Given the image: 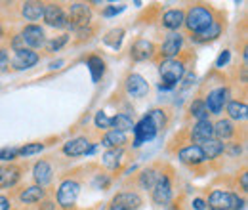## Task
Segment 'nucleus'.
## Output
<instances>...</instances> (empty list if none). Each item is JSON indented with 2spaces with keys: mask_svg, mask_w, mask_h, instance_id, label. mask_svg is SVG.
<instances>
[{
  "mask_svg": "<svg viewBox=\"0 0 248 210\" xmlns=\"http://www.w3.org/2000/svg\"><path fill=\"white\" fill-rule=\"evenodd\" d=\"M158 71H160L158 88H160V90H172V88H176V84L184 79V75H186V65L180 60H164L160 63Z\"/></svg>",
  "mask_w": 248,
  "mask_h": 210,
  "instance_id": "obj_1",
  "label": "nucleus"
},
{
  "mask_svg": "<svg viewBox=\"0 0 248 210\" xmlns=\"http://www.w3.org/2000/svg\"><path fill=\"white\" fill-rule=\"evenodd\" d=\"M214 21V14L208 6H202V4H197V6H191L189 12L186 14V21L184 25L187 27L189 32L197 34L201 31H204L210 23Z\"/></svg>",
  "mask_w": 248,
  "mask_h": 210,
  "instance_id": "obj_2",
  "label": "nucleus"
},
{
  "mask_svg": "<svg viewBox=\"0 0 248 210\" xmlns=\"http://www.w3.org/2000/svg\"><path fill=\"white\" fill-rule=\"evenodd\" d=\"M208 205L212 210H241L245 201L229 191H221V189H214L208 197Z\"/></svg>",
  "mask_w": 248,
  "mask_h": 210,
  "instance_id": "obj_3",
  "label": "nucleus"
},
{
  "mask_svg": "<svg viewBox=\"0 0 248 210\" xmlns=\"http://www.w3.org/2000/svg\"><path fill=\"white\" fill-rule=\"evenodd\" d=\"M90 19H92V12H90L88 4H84V2L71 4L69 14H67V27H71V29H82V27H88Z\"/></svg>",
  "mask_w": 248,
  "mask_h": 210,
  "instance_id": "obj_4",
  "label": "nucleus"
},
{
  "mask_svg": "<svg viewBox=\"0 0 248 210\" xmlns=\"http://www.w3.org/2000/svg\"><path fill=\"white\" fill-rule=\"evenodd\" d=\"M80 193V185L75 180H65L58 189V205H62L63 209H69L77 203Z\"/></svg>",
  "mask_w": 248,
  "mask_h": 210,
  "instance_id": "obj_5",
  "label": "nucleus"
},
{
  "mask_svg": "<svg viewBox=\"0 0 248 210\" xmlns=\"http://www.w3.org/2000/svg\"><path fill=\"white\" fill-rule=\"evenodd\" d=\"M156 130L155 124L151 122L149 117H143V119L140 120L138 124H134V145H141V144H145V142H151L153 138L156 136Z\"/></svg>",
  "mask_w": 248,
  "mask_h": 210,
  "instance_id": "obj_6",
  "label": "nucleus"
},
{
  "mask_svg": "<svg viewBox=\"0 0 248 210\" xmlns=\"http://www.w3.org/2000/svg\"><path fill=\"white\" fill-rule=\"evenodd\" d=\"M227 99H229V90L225 86H219V88H214L212 92H208V96L204 99V105H206L208 113L219 115L223 105H227Z\"/></svg>",
  "mask_w": 248,
  "mask_h": 210,
  "instance_id": "obj_7",
  "label": "nucleus"
},
{
  "mask_svg": "<svg viewBox=\"0 0 248 210\" xmlns=\"http://www.w3.org/2000/svg\"><path fill=\"white\" fill-rule=\"evenodd\" d=\"M44 21L50 27L62 29V27H67V14L63 12L60 4H44Z\"/></svg>",
  "mask_w": 248,
  "mask_h": 210,
  "instance_id": "obj_8",
  "label": "nucleus"
},
{
  "mask_svg": "<svg viewBox=\"0 0 248 210\" xmlns=\"http://www.w3.org/2000/svg\"><path fill=\"white\" fill-rule=\"evenodd\" d=\"M141 207V197L138 193H119L113 201H111V207L109 210H138Z\"/></svg>",
  "mask_w": 248,
  "mask_h": 210,
  "instance_id": "obj_9",
  "label": "nucleus"
},
{
  "mask_svg": "<svg viewBox=\"0 0 248 210\" xmlns=\"http://www.w3.org/2000/svg\"><path fill=\"white\" fill-rule=\"evenodd\" d=\"M124 86H126L128 96H132V97H143L149 92V82L141 75H138V73L128 75L126 81H124Z\"/></svg>",
  "mask_w": 248,
  "mask_h": 210,
  "instance_id": "obj_10",
  "label": "nucleus"
},
{
  "mask_svg": "<svg viewBox=\"0 0 248 210\" xmlns=\"http://www.w3.org/2000/svg\"><path fill=\"white\" fill-rule=\"evenodd\" d=\"M182 44H184V36L180 32H172L166 36V40L162 42L160 46V54L164 60H176V56L180 54L182 50Z\"/></svg>",
  "mask_w": 248,
  "mask_h": 210,
  "instance_id": "obj_11",
  "label": "nucleus"
},
{
  "mask_svg": "<svg viewBox=\"0 0 248 210\" xmlns=\"http://www.w3.org/2000/svg\"><path fill=\"white\" fill-rule=\"evenodd\" d=\"M153 191V201L156 205H166L172 197V183L168 176H158L155 187L151 189Z\"/></svg>",
  "mask_w": 248,
  "mask_h": 210,
  "instance_id": "obj_12",
  "label": "nucleus"
},
{
  "mask_svg": "<svg viewBox=\"0 0 248 210\" xmlns=\"http://www.w3.org/2000/svg\"><path fill=\"white\" fill-rule=\"evenodd\" d=\"M130 56L134 61H145L151 60L155 56V44L151 40H145V38H140L136 40V44L132 46L130 50Z\"/></svg>",
  "mask_w": 248,
  "mask_h": 210,
  "instance_id": "obj_13",
  "label": "nucleus"
},
{
  "mask_svg": "<svg viewBox=\"0 0 248 210\" xmlns=\"http://www.w3.org/2000/svg\"><path fill=\"white\" fill-rule=\"evenodd\" d=\"M92 151H93V145L86 138H75V140H69L63 145V153L67 157H80V155H88Z\"/></svg>",
  "mask_w": 248,
  "mask_h": 210,
  "instance_id": "obj_14",
  "label": "nucleus"
},
{
  "mask_svg": "<svg viewBox=\"0 0 248 210\" xmlns=\"http://www.w3.org/2000/svg\"><path fill=\"white\" fill-rule=\"evenodd\" d=\"M21 36H23V40H25V44H27L29 50L31 48H40L44 44V40H46L44 29L40 25H34V23L27 25L25 29L21 31Z\"/></svg>",
  "mask_w": 248,
  "mask_h": 210,
  "instance_id": "obj_15",
  "label": "nucleus"
},
{
  "mask_svg": "<svg viewBox=\"0 0 248 210\" xmlns=\"http://www.w3.org/2000/svg\"><path fill=\"white\" fill-rule=\"evenodd\" d=\"M21 178V168L16 164H4L0 166V189L16 185Z\"/></svg>",
  "mask_w": 248,
  "mask_h": 210,
  "instance_id": "obj_16",
  "label": "nucleus"
},
{
  "mask_svg": "<svg viewBox=\"0 0 248 210\" xmlns=\"http://www.w3.org/2000/svg\"><path fill=\"white\" fill-rule=\"evenodd\" d=\"M191 138L195 142H206V140H212L214 138V124L210 120H197V124L193 126L191 130Z\"/></svg>",
  "mask_w": 248,
  "mask_h": 210,
  "instance_id": "obj_17",
  "label": "nucleus"
},
{
  "mask_svg": "<svg viewBox=\"0 0 248 210\" xmlns=\"http://www.w3.org/2000/svg\"><path fill=\"white\" fill-rule=\"evenodd\" d=\"M38 61V54L32 52V50H21V52H16L14 60H12V67L17 69V71H23V69H29L32 65H36Z\"/></svg>",
  "mask_w": 248,
  "mask_h": 210,
  "instance_id": "obj_18",
  "label": "nucleus"
},
{
  "mask_svg": "<svg viewBox=\"0 0 248 210\" xmlns=\"http://www.w3.org/2000/svg\"><path fill=\"white\" fill-rule=\"evenodd\" d=\"M186 21V12L176 8V10H168L164 16H162V27L170 31H178Z\"/></svg>",
  "mask_w": 248,
  "mask_h": 210,
  "instance_id": "obj_19",
  "label": "nucleus"
},
{
  "mask_svg": "<svg viewBox=\"0 0 248 210\" xmlns=\"http://www.w3.org/2000/svg\"><path fill=\"white\" fill-rule=\"evenodd\" d=\"M52 166L46 162V161H40V162H36L34 164V168H32V176H34V181L38 183V187H44V185H48L50 181H52Z\"/></svg>",
  "mask_w": 248,
  "mask_h": 210,
  "instance_id": "obj_20",
  "label": "nucleus"
},
{
  "mask_svg": "<svg viewBox=\"0 0 248 210\" xmlns=\"http://www.w3.org/2000/svg\"><path fill=\"white\" fill-rule=\"evenodd\" d=\"M221 23L217 21V19H214L208 27L204 31H201V32H197V34H193V40L195 42H199V44H204V42H210V40H214V38H217L219 34H221Z\"/></svg>",
  "mask_w": 248,
  "mask_h": 210,
  "instance_id": "obj_21",
  "label": "nucleus"
},
{
  "mask_svg": "<svg viewBox=\"0 0 248 210\" xmlns=\"http://www.w3.org/2000/svg\"><path fill=\"white\" fill-rule=\"evenodd\" d=\"M178 157L186 164H201L204 161V155H202V151H201L199 145H187V147H184V149L180 151Z\"/></svg>",
  "mask_w": 248,
  "mask_h": 210,
  "instance_id": "obj_22",
  "label": "nucleus"
},
{
  "mask_svg": "<svg viewBox=\"0 0 248 210\" xmlns=\"http://www.w3.org/2000/svg\"><path fill=\"white\" fill-rule=\"evenodd\" d=\"M201 151H202V155H204V161L208 159V161H212V159H216V157H219L221 153H223V149H225V145L221 144V142H217V140H206V142H202L201 145Z\"/></svg>",
  "mask_w": 248,
  "mask_h": 210,
  "instance_id": "obj_23",
  "label": "nucleus"
},
{
  "mask_svg": "<svg viewBox=\"0 0 248 210\" xmlns=\"http://www.w3.org/2000/svg\"><path fill=\"white\" fill-rule=\"evenodd\" d=\"M21 14L27 21H38L44 17V4L42 2H25L21 8Z\"/></svg>",
  "mask_w": 248,
  "mask_h": 210,
  "instance_id": "obj_24",
  "label": "nucleus"
},
{
  "mask_svg": "<svg viewBox=\"0 0 248 210\" xmlns=\"http://www.w3.org/2000/svg\"><path fill=\"white\" fill-rule=\"evenodd\" d=\"M235 134V128H233V124H231V120L227 119H221L217 120L216 124H214V136H216L217 142H223V140H229L231 136Z\"/></svg>",
  "mask_w": 248,
  "mask_h": 210,
  "instance_id": "obj_25",
  "label": "nucleus"
},
{
  "mask_svg": "<svg viewBox=\"0 0 248 210\" xmlns=\"http://www.w3.org/2000/svg\"><path fill=\"white\" fill-rule=\"evenodd\" d=\"M44 195H46L44 187L32 185V187H27L25 191H21L19 201H21V203H25V205H32V203H38L40 199H44Z\"/></svg>",
  "mask_w": 248,
  "mask_h": 210,
  "instance_id": "obj_26",
  "label": "nucleus"
},
{
  "mask_svg": "<svg viewBox=\"0 0 248 210\" xmlns=\"http://www.w3.org/2000/svg\"><path fill=\"white\" fill-rule=\"evenodd\" d=\"M126 134L119 132V130H109L105 136H103V145L105 147H111V149H117V147H123L126 144Z\"/></svg>",
  "mask_w": 248,
  "mask_h": 210,
  "instance_id": "obj_27",
  "label": "nucleus"
},
{
  "mask_svg": "<svg viewBox=\"0 0 248 210\" xmlns=\"http://www.w3.org/2000/svg\"><path fill=\"white\" fill-rule=\"evenodd\" d=\"M111 126H113V130H119V132L126 134L128 130H134V120L126 113H119V115H115L111 119Z\"/></svg>",
  "mask_w": 248,
  "mask_h": 210,
  "instance_id": "obj_28",
  "label": "nucleus"
},
{
  "mask_svg": "<svg viewBox=\"0 0 248 210\" xmlns=\"http://www.w3.org/2000/svg\"><path fill=\"white\" fill-rule=\"evenodd\" d=\"M88 67H90L92 81L93 82H99L103 73H105V61L101 60L99 56H92V58H88Z\"/></svg>",
  "mask_w": 248,
  "mask_h": 210,
  "instance_id": "obj_29",
  "label": "nucleus"
},
{
  "mask_svg": "<svg viewBox=\"0 0 248 210\" xmlns=\"http://www.w3.org/2000/svg\"><path fill=\"white\" fill-rule=\"evenodd\" d=\"M227 113H229V117L233 120H245L248 113L247 103H243V101H229L227 103Z\"/></svg>",
  "mask_w": 248,
  "mask_h": 210,
  "instance_id": "obj_30",
  "label": "nucleus"
},
{
  "mask_svg": "<svg viewBox=\"0 0 248 210\" xmlns=\"http://www.w3.org/2000/svg\"><path fill=\"white\" fill-rule=\"evenodd\" d=\"M158 176H160V174H156L155 168H147V170H143V172L140 174V185H141L143 189H153L156 180H158Z\"/></svg>",
  "mask_w": 248,
  "mask_h": 210,
  "instance_id": "obj_31",
  "label": "nucleus"
},
{
  "mask_svg": "<svg viewBox=\"0 0 248 210\" xmlns=\"http://www.w3.org/2000/svg\"><path fill=\"white\" fill-rule=\"evenodd\" d=\"M189 111H191V115L197 120L208 119V109H206V105H204V99H195V101L191 103Z\"/></svg>",
  "mask_w": 248,
  "mask_h": 210,
  "instance_id": "obj_32",
  "label": "nucleus"
},
{
  "mask_svg": "<svg viewBox=\"0 0 248 210\" xmlns=\"http://www.w3.org/2000/svg\"><path fill=\"white\" fill-rule=\"evenodd\" d=\"M124 38V31L123 29H113L111 32H107V36L103 38V42L107 44V46H111V48H119L121 46V42H123Z\"/></svg>",
  "mask_w": 248,
  "mask_h": 210,
  "instance_id": "obj_33",
  "label": "nucleus"
},
{
  "mask_svg": "<svg viewBox=\"0 0 248 210\" xmlns=\"http://www.w3.org/2000/svg\"><path fill=\"white\" fill-rule=\"evenodd\" d=\"M103 162H105V166H109V168H117V166L121 164V151L109 149L103 155Z\"/></svg>",
  "mask_w": 248,
  "mask_h": 210,
  "instance_id": "obj_34",
  "label": "nucleus"
},
{
  "mask_svg": "<svg viewBox=\"0 0 248 210\" xmlns=\"http://www.w3.org/2000/svg\"><path fill=\"white\" fill-rule=\"evenodd\" d=\"M147 117H149L151 122L155 124L156 130H162V128L166 126V115H164V111H162V109H151Z\"/></svg>",
  "mask_w": 248,
  "mask_h": 210,
  "instance_id": "obj_35",
  "label": "nucleus"
},
{
  "mask_svg": "<svg viewBox=\"0 0 248 210\" xmlns=\"http://www.w3.org/2000/svg\"><path fill=\"white\" fill-rule=\"evenodd\" d=\"M42 149H44L42 144H27V145H23V147L19 149V155H21V157H31V155L40 153Z\"/></svg>",
  "mask_w": 248,
  "mask_h": 210,
  "instance_id": "obj_36",
  "label": "nucleus"
},
{
  "mask_svg": "<svg viewBox=\"0 0 248 210\" xmlns=\"http://www.w3.org/2000/svg\"><path fill=\"white\" fill-rule=\"evenodd\" d=\"M67 40H69V34H62V36L54 38L52 42H48V46H46V48H48V52H58L63 44H67Z\"/></svg>",
  "mask_w": 248,
  "mask_h": 210,
  "instance_id": "obj_37",
  "label": "nucleus"
},
{
  "mask_svg": "<svg viewBox=\"0 0 248 210\" xmlns=\"http://www.w3.org/2000/svg\"><path fill=\"white\" fill-rule=\"evenodd\" d=\"M19 155V149L17 147H4V149H0V161H14L16 157Z\"/></svg>",
  "mask_w": 248,
  "mask_h": 210,
  "instance_id": "obj_38",
  "label": "nucleus"
},
{
  "mask_svg": "<svg viewBox=\"0 0 248 210\" xmlns=\"http://www.w3.org/2000/svg\"><path fill=\"white\" fill-rule=\"evenodd\" d=\"M93 122H95V126L97 128H111V119L103 113V111H99V113H95V119H93Z\"/></svg>",
  "mask_w": 248,
  "mask_h": 210,
  "instance_id": "obj_39",
  "label": "nucleus"
},
{
  "mask_svg": "<svg viewBox=\"0 0 248 210\" xmlns=\"http://www.w3.org/2000/svg\"><path fill=\"white\" fill-rule=\"evenodd\" d=\"M12 50H14V52L29 50V48H27V44H25V40H23V36H21V32H19V34H16V36L12 38Z\"/></svg>",
  "mask_w": 248,
  "mask_h": 210,
  "instance_id": "obj_40",
  "label": "nucleus"
},
{
  "mask_svg": "<svg viewBox=\"0 0 248 210\" xmlns=\"http://www.w3.org/2000/svg\"><path fill=\"white\" fill-rule=\"evenodd\" d=\"M229 58H231L229 50H223V52L219 54V58L216 60V67H217V69H221L223 65H227V63H229Z\"/></svg>",
  "mask_w": 248,
  "mask_h": 210,
  "instance_id": "obj_41",
  "label": "nucleus"
},
{
  "mask_svg": "<svg viewBox=\"0 0 248 210\" xmlns=\"http://www.w3.org/2000/svg\"><path fill=\"white\" fill-rule=\"evenodd\" d=\"M8 63H10V56H8V52H6L4 48H0V73H2V71H6Z\"/></svg>",
  "mask_w": 248,
  "mask_h": 210,
  "instance_id": "obj_42",
  "label": "nucleus"
},
{
  "mask_svg": "<svg viewBox=\"0 0 248 210\" xmlns=\"http://www.w3.org/2000/svg\"><path fill=\"white\" fill-rule=\"evenodd\" d=\"M124 6H109V8H105L103 10V16L105 17H111V16H115V14H119V12H123Z\"/></svg>",
  "mask_w": 248,
  "mask_h": 210,
  "instance_id": "obj_43",
  "label": "nucleus"
},
{
  "mask_svg": "<svg viewBox=\"0 0 248 210\" xmlns=\"http://www.w3.org/2000/svg\"><path fill=\"white\" fill-rule=\"evenodd\" d=\"M206 207H208V205H206L204 199H195V201H193V209L195 210H204Z\"/></svg>",
  "mask_w": 248,
  "mask_h": 210,
  "instance_id": "obj_44",
  "label": "nucleus"
},
{
  "mask_svg": "<svg viewBox=\"0 0 248 210\" xmlns=\"http://www.w3.org/2000/svg\"><path fill=\"white\" fill-rule=\"evenodd\" d=\"M241 189H243V191H248V174L247 172L241 174Z\"/></svg>",
  "mask_w": 248,
  "mask_h": 210,
  "instance_id": "obj_45",
  "label": "nucleus"
},
{
  "mask_svg": "<svg viewBox=\"0 0 248 210\" xmlns=\"http://www.w3.org/2000/svg\"><path fill=\"white\" fill-rule=\"evenodd\" d=\"M0 210H10V201L4 195H0Z\"/></svg>",
  "mask_w": 248,
  "mask_h": 210,
  "instance_id": "obj_46",
  "label": "nucleus"
},
{
  "mask_svg": "<svg viewBox=\"0 0 248 210\" xmlns=\"http://www.w3.org/2000/svg\"><path fill=\"white\" fill-rule=\"evenodd\" d=\"M93 183H95L97 187H99V185H101V187H107V185H109V180H107V178H103V180H101V176H97Z\"/></svg>",
  "mask_w": 248,
  "mask_h": 210,
  "instance_id": "obj_47",
  "label": "nucleus"
},
{
  "mask_svg": "<svg viewBox=\"0 0 248 210\" xmlns=\"http://www.w3.org/2000/svg\"><path fill=\"white\" fill-rule=\"evenodd\" d=\"M62 63H63V61H54V63H50V69H58Z\"/></svg>",
  "mask_w": 248,
  "mask_h": 210,
  "instance_id": "obj_48",
  "label": "nucleus"
},
{
  "mask_svg": "<svg viewBox=\"0 0 248 210\" xmlns=\"http://www.w3.org/2000/svg\"><path fill=\"white\" fill-rule=\"evenodd\" d=\"M2 34H4V29H2V25H0V36H2Z\"/></svg>",
  "mask_w": 248,
  "mask_h": 210,
  "instance_id": "obj_49",
  "label": "nucleus"
}]
</instances>
